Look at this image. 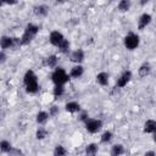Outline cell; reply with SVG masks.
Segmentation results:
<instances>
[{"mask_svg": "<svg viewBox=\"0 0 156 156\" xmlns=\"http://www.w3.org/2000/svg\"><path fill=\"white\" fill-rule=\"evenodd\" d=\"M5 60H6V56H5V54L1 51V54H0V62H1V63H4V62H5Z\"/></svg>", "mask_w": 156, "mask_h": 156, "instance_id": "cell-29", "label": "cell"}, {"mask_svg": "<svg viewBox=\"0 0 156 156\" xmlns=\"http://www.w3.org/2000/svg\"><path fill=\"white\" fill-rule=\"evenodd\" d=\"M122 154H124V146L122 144H116L112 146V151H111L112 156H121Z\"/></svg>", "mask_w": 156, "mask_h": 156, "instance_id": "cell-16", "label": "cell"}, {"mask_svg": "<svg viewBox=\"0 0 156 156\" xmlns=\"http://www.w3.org/2000/svg\"><path fill=\"white\" fill-rule=\"evenodd\" d=\"M44 65H45L46 67H49V68H54V67H56V65H57V57H56L55 55H50V56H48V57L44 60Z\"/></svg>", "mask_w": 156, "mask_h": 156, "instance_id": "cell-12", "label": "cell"}, {"mask_svg": "<svg viewBox=\"0 0 156 156\" xmlns=\"http://www.w3.org/2000/svg\"><path fill=\"white\" fill-rule=\"evenodd\" d=\"M139 45V37L134 33H129L128 35L124 37V46L128 50H134Z\"/></svg>", "mask_w": 156, "mask_h": 156, "instance_id": "cell-4", "label": "cell"}, {"mask_svg": "<svg viewBox=\"0 0 156 156\" xmlns=\"http://www.w3.org/2000/svg\"><path fill=\"white\" fill-rule=\"evenodd\" d=\"M96 82L100 85H107V83H108V74L106 72H100L96 76Z\"/></svg>", "mask_w": 156, "mask_h": 156, "instance_id": "cell-13", "label": "cell"}, {"mask_svg": "<svg viewBox=\"0 0 156 156\" xmlns=\"http://www.w3.org/2000/svg\"><path fill=\"white\" fill-rule=\"evenodd\" d=\"M69 58H71V61H72V62H76V63L82 62V61H83V58H84V52H83V50H80V49L74 50L73 52H71Z\"/></svg>", "mask_w": 156, "mask_h": 156, "instance_id": "cell-8", "label": "cell"}, {"mask_svg": "<svg viewBox=\"0 0 156 156\" xmlns=\"http://www.w3.org/2000/svg\"><path fill=\"white\" fill-rule=\"evenodd\" d=\"M130 7V2L127 0H122L118 2V10L119 11H128Z\"/></svg>", "mask_w": 156, "mask_h": 156, "instance_id": "cell-23", "label": "cell"}, {"mask_svg": "<svg viewBox=\"0 0 156 156\" xmlns=\"http://www.w3.org/2000/svg\"><path fill=\"white\" fill-rule=\"evenodd\" d=\"M34 12L38 16H46L48 12H49V9L45 5H39V6H35L34 7Z\"/></svg>", "mask_w": 156, "mask_h": 156, "instance_id": "cell-17", "label": "cell"}, {"mask_svg": "<svg viewBox=\"0 0 156 156\" xmlns=\"http://www.w3.org/2000/svg\"><path fill=\"white\" fill-rule=\"evenodd\" d=\"M46 135H48V130H46L45 128L39 127V128L37 129V133H35V138H37V139H44Z\"/></svg>", "mask_w": 156, "mask_h": 156, "instance_id": "cell-22", "label": "cell"}, {"mask_svg": "<svg viewBox=\"0 0 156 156\" xmlns=\"http://www.w3.org/2000/svg\"><path fill=\"white\" fill-rule=\"evenodd\" d=\"M67 155V150L62 146V145H57L54 150V156H66Z\"/></svg>", "mask_w": 156, "mask_h": 156, "instance_id": "cell-20", "label": "cell"}, {"mask_svg": "<svg viewBox=\"0 0 156 156\" xmlns=\"http://www.w3.org/2000/svg\"><path fill=\"white\" fill-rule=\"evenodd\" d=\"M130 79H132V72H130V71H126V72H123L122 76L117 79L116 87H117V88H123V87H126V85L128 84V82H129Z\"/></svg>", "mask_w": 156, "mask_h": 156, "instance_id": "cell-7", "label": "cell"}, {"mask_svg": "<svg viewBox=\"0 0 156 156\" xmlns=\"http://www.w3.org/2000/svg\"><path fill=\"white\" fill-rule=\"evenodd\" d=\"M112 136H113V134L111 132H108V130L107 132H104L102 135H101V141L102 143H108V141H111Z\"/></svg>", "mask_w": 156, "mask_h": 156, "instance_id": "cell-26", "label": "cell"}, {"mask_svg": "<svg viewBox=\"0 0 156 156\" xmlns=\"http://www.w3.org/2000/svg\"><path fill=\"white\" fill-rule=\"evenodd\" d=\"M0 149H1V151H2V152L9 154V152L12 150V146H11V144H10L7 140H2V141H1V144H0Z\"/></svg>", "mask_w": 156, "mask_h": 156, "instance_id": "cell-21", "label": "cell"}, {"mask_svg": "<svg viewBox=\"0 0 156 156\" xmlns=\"http://www.w3.org/2000/svg\"><path fill=\"white\" fill-rule=\"evenodd\" d=\"M63 93H65V88H63V85H55L54 87V95L55 96H62L63 95Z\"/></svg>", "mask_w": 156, "mask_h": 156, "instance_id": "cell-24", "label": "cell"}, {"mask_svg": "<svg viewBox=\"0 0 156 156\" xmlns=\"http://www.w3.org/2000/svg\"><path fill=\"white\" fill-rule=\"evenodd\" d=\"M49 39H50V43H51L52 45L57 46V48L65 41V37H63L62 33H60L58 30H54V32H51Z\"/></svg>", "mask_w": 156, "mask_h": 156, "instance_id": "cell-6", "label": "cell"}, {"mask_svg": "<svg viewBox=\"0 0 156 156\" xmlns=\"http://www.w3.org/2000/svg\"><path fill=\"white\" fill-rule=\"evenodd\" d=\"M152 135H154V140H155V141H156V130H155V132H154V133H152Z\"/></svg>", "mask_w": 156, "mask_h": 156, "instance_id": "cell-31", "label": "cell"}, {"mask_svg": "<svg viewBox=\"0 0 156 156\" xmlns=\"http://www.w3.org/2000/svg\"><path fill=\"white\" fill-rule=\"evenodd\" d=\"M155 130H156V121L147 119L144 124V132L145 133H154Z\"/></svg>", "mask_w": 156, "mask_h": 156, "instance_id": "cell-11", "label": "cell"}, {"mask_svg": "<svg viewBox=\"0 0 156 156\" xmlns=\"http://www.w3.org/2000/svg\"><path fill=\"white\" fill-rule=\"evenodd\" d=\"M58 49H60V51H61V52L67 54V52L69 51V41L65 39V41H63V43H62V44L58 46Z\"/></svg>", "mask_w": 156, "mask_h": 156, "instance_id": "cell-25", "label": "cell"}, {"mask_svg": "<svg viewBox=\"0 0 156 156\" xmlns=\"http://www.w3.org/2000/svg\"><path fill=\"white\" fill-rule=\"evenodd\" d=\"M151 22V16L149 13H143L138 21V28L139 29H144L149 23Z\"/></svg>", "mask_w": 156, "mask_h": 156, "instance_id": "cell-9", "label": "cell"}, {"mask_svg": "<svg viewBox=\"0 0 156 156\" xmlns=\"http://www.w3.org/2000/svg\"><path fill=\"white\" fill-rule=\"evenodd\" d=\"M102 122L100 119H94V118H88L85 121V129L89 133H96L101 129Z\"/></svg>", "mask_w": 156, "mask_h": 156, "instance_id": "cell-5", "label": "cell"}, {"mask_svg": "<svg viewBox=\"0 0 156 156\" xmlns=\"http://www.w3.org/2000/svg\"><path fill=\"white\" fill-rule=\"evenodd\" d=\"M83 73H84V68H83L80 65H76L74 67H72V68H71L69 76H71V77H73V78H79Z\"/></svg>", "mask_w": 156, "mask_h": 156, "instance_id": "cell-10", "label": "cell"}, {"mask_svg": "<svg viewBox=\"0 0 156 156\" xmlns=\"http://www.w3.org/2000/svg\"><path fill=\"white\" fill-rule=\"evenodd\" d=\"M23 83H24V85H26V90H27V93L34 94V93H37L38 89H39L37 76H35V73H34L32 69H28V71L24 73Z\"/></svg>", "mask_w": 156, "mask_h": 156, "instance_id": "cell-1", "label": "cell"}, {"mask_svg": "<svg viewBox=\"0 0 156 156\" xmlns=\"http://www.w3.org/2000/svg\"><path fill=\"white\" fill-rule=\"evenodd\" d=\"M57 112H58V108H57L56 106H52V107L50 108V112H49V115H50V116H55Z\"/></svg>", "mask_w": 156, "mask_h": 156, "instance_id": "cell-28", "label": "cell"}, {"mask_svg": "<svg viewBox=\"0 0 156 156\" xmlns=\"http://www.w3.org/2000/svg\"><path fill=\"white\" fill-rule=\"evenodd\" d=\"M98 144H95V143H91V144H89L87 147H85V154H87V156H96V154H98Z\"/></svg>", "mask_w": 156, "mask_h": 156, "instance_id": "cell-14", "label": "cell"}, {"mask_svg": "<svg viewBox=\"0 0 156 156\" xmlns=\"http://www.w3.org/2000/svg\"><path fill=\"white\" fill-rule=\"evenodd\" d=\"M9 155H11V156H21L22 155V151L18 150V149H13L12 147V150L9 152Z\"/></svg>", "mask_w": 156, "mask_h": 156, "instance_id": "cell-27", "label": "cell"}, {"mask_svg": "<svg viewBox=\"0 0 156 156\" xmlns=\"http://www.w3.org/2000/svg\"><path fill=\"white\" fill-rule=\"evenodd\" d=\"M49 113L48 112H45V111H40L38 115H37V122L39 123V124H44L46 121H48V118H49Z\"/></svg>", "mask_w": 156, "mask_h": 156, "instance_id": "cell-18", "label": "cell"}, {"mask_svg": "<svg viewBox=\"0 0 156 156\" xmlns=\"http://www.w3.org/2000/svg\"><path fill=\"white\" fill-rule=\"evenodd\" d=\"M51 79H52V82L55 83V85H63L65 83L68 82L69 77H68V74L66 73V71H65L63 68L58 67V68H56V69L52 72Z\"/></svg>", "mask_w": 156, "mask_h": 156, "instance_id": "cell-3", "label": "cell"}, {"mask_svg": "<svg viewBox=\"0 0 156 156\" xmlns=\"http://www.w3.org/2000/svg\"><path fill=\"white\" fill-rule=\"evenodd\" d=\"M65 108H66V111H67V112L74 113V112H78V111L80 110V106H79V104H77V102L72 101V102H68V104H66Z\"/></svg>", "mask_w": 156, "mask_h": 156, "instance_id": "cell-15", "label": "cell"}, {"mask_svg": "<svg viewBox=\"0 0 156 156\" xmlns=\"http://www.w3.org/2000/svg\"><path fill=\"white\" fill-rule=\"evenodd\" d=\"M150 73V65L149 63H143L139 68V76L140 77H146Z\"/></svg>", "mask_w": 156, "mask_h": 156, "instance_id": "cell-19", "label": "cell"}, {"mask_svg": "<svg viewBox=\"0 0 156 156\" xmlns=\"http://www.w3.org/2000/svg\"><path fill=\"white\" fill-rule=\"evenodd\" d=\"M38 32H39V27H38V26H35V24H33V23L27 24V27H26V29H24V33H23V35H22V38H21V44H22V45L29 44V43L35 38V35L38 34Z\"/></svg>", "mask_w": 156, "mask_h": 156, "instance_id": "cell-2", "label": "cell"}, {"mask_svg": "<svg viewBox=\"0 0 156 156\" xmlns=\"http://www.w3.org/2000/svg\"><path fill=\"white\" fill-rule=\"evenodd\" d=\"M144 156H156V152L155 151H147V152H145Z\"/></svg>", "mask_w": 156, "mask_h": 156, "instance_id": "cell-30", "label": "cell"}]
</instances>
